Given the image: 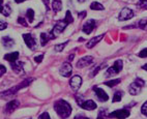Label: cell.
<instances>
[{
    "label": "cell",
    "instance_id": "6da1fadb",
    "mask_svg": "<svg viewBox=\"0 0 147 119\" xmlns=\"http://www.w3.org/2000/svg\"><path fill=\"white\" fill-rule=\"evenodd\" d=\"M54 109L56 113L62 119L67 118L71 114V106L64 100H58L54 104Z\"/></svg>",
    "mask_w": 147,
    "mask_h": 119
},
{
    "label": "cell",
    "instance_id": "7a4b0ae2",
    "mask_svg": "<svg viewBox=\"0 0 147 119\" xmlns=\"http://www.w3.org/2000/svg\"><path fill=\"white\" fill-rule=\"evenodd\" d=\"M144 85H145V82L143 81V80L140 79V78H137L134 82L129 85V93H131V95L139 94V93L141 92L142 88L144 87Z\"/></svg>",
    "mask_w": 147,
    "mask_h": 119
},
{
    "label": "cell",
    "instance_id": "3957f363",
    "mask_svg": "<svg viewBox=\"0 0 147 119\" xmlns=\"http://www.w3.org/2000/svg\"><path fill=\"white\" fill-rule=\"evenodd\" d=\"M122 66H123L122 60H120V59L116 60L113 65L107 69V71L105 73V76L106 77H112V76H115V75L119 74L121 71V69H122Z\"/></svg>",
    "mask_w": 147,
    "mask_h": 119
},
{
    "label": "cell",
    "instance_id": "277c9868",
    "mask_svg": "<svg viewBox=\"0 0 147 119\" xmlns=\"http://www.w3.org/2000/svg\"><path fill=\"white\" fill-rule=\"evenodd\" d=\"M67 25H68V22L66 21L65 19L57 21V23L55 24V26H54V28L52 29V31L50 32L51 38H55V37L57 36V34L61 33L63 30L65 29V27L67 26Z\"/></svg>",
    "mask_w": 147,
    "mask_h": 119
},
{
    "label": "cell",
    "instance_id": "5b68a950",
    "mask_svg": "<svg viewBox=\"0 0 147 119\" xmlns=\"http://www.w3.org/2000/svg\"><path fill=\"white\" fill-rule=\"evenodd\" d=\"M31 81H32L31 79H27V80H25V81H23L22 83H20V84H19L18 86H16V87H13V88H11V89L6 90V91H3L2 94H1V96H2V97H4V96H9V95L16 94L17 91H19V90L22 89V88L26 87V86L30 85Z\"/></svg>",
    "mask_w": 147,
    "mask_h": 119
},
{
    "label": "cell",
    "instance_id": "8992f818",
    "mask_svg": "<svg viewBox=\"0 0 147 119\" xmlns=\"http://www.w3.org/2000/svg\"><path fill=\"white\" fill-rule=\"evenodd\" d=\"M129 111L126 109H121V110H116V111L110 113L108 116L109 118H117V119H125L129 116Z\"/></svg>",
    "mask_w": 147,
    "mask_h": 119
},
{
    "label": "cell",
    "instance_id": "52a82bcc",
    "mask_svg": "<svg viewBox=\"0 0 147 119\" xmlns=\"http://www.w3.org/2000/svg\"><path fill=\"white\" fill-rule=\"evenodd\" d=\"M23 38H24L25 44H26V46L30 50H35L37 44L33 35L30 34V33H25V34H23Z\"/></svg>",
    "mask_w": 147,
    "mask_h": 119
},
{
    "label": "cell",
    "instance_id": "ba28073f",
    "mask_svg": "<svg viewBox=\"0 0 147 119\" xmlns=\"http://www.w3.org/2000/svg\"><path fill=\"white\" fill-rule=\"evenodd\" d=\"M133 17H134V11L129 7H124V8H122L121 11L119 13L118 20L119 21H126V20H129V19H131Z\"/></svg>",
    "mask_w": 147,
    "mask_h": 119
},
{
    "label": "cell",
    "instance_id": "9c48e42d",
    "mask_svg": "<svg viewBox=\"0 0 147 119\" xmlns=\"http://www.w3.org/2000/svg\"><path fill=\"white\" fill-rule=\"evenodd\" d=\"M78 105L81 107L82 109H84V110H88V111H92V110H94L96 109V104L94 102L92 101V100H88V101H78Z\"/></svg>",
    "mask_w": 147,
    "mask_h": 119
},
{
    "label": "cell",
    "instance_id": "30bf717a",
    "mask_svg": "<svg viewBox=\"0 0 147 119\" xmlns=\"http://www.w3.org/2000/svg\"><path fill=\"white\" fill-rule=\"evenodd\" d=\"M81 85H82V78L80 76L76 75V76L71 77V81H69V86H71V88L74 91L79 90L80 87H81Z\"/></svg>",
    "mask_w": 147,
    "mask_h": 119
},
{
    "label": "cell",
    "instance_id": "8fae6325",
    "mask_svg": "<svg viewBox=\"0 0 147 119\" xmlns=\"http://www.w3.org/2000/svg\"><path fill=\"white\" fill-rule=\"evenodd\" d=\"M59 73H60L61 76L63 77H69L73 73V66L69 62H64V63L61 65L60 69H59Z\"/></svg>",
    "mask_w": 147,
    "mask_h": 119
},
{
    "label": "cell",
    "instance_id": "7c38bea8",
    "mask_svg": "<svg viewBox=\"0 0 147 119\" xmlns=\"http://www.w3.org/2000/svg\"><path fill=\"white\" fill-rule=\"evenodd\" d=\"M93 91H94L96 97L98 98L100 102H107L108 100H109V95H108L105 90L102 89V88L94 86V87H93Z\"/></svg>",
    "mask_w": 147,
    "mask_h": 119
},
{
    "label": "cell",
    "instance_id": "4fadbf2b",
    "mask_svg": "<svg viewBox=\"0 0 147 119\" xmlns=\"http://www.w3.org/2000/svg\"><path fill=\"white\" fill-rule=\"evenodd\" d=\"M94 27H95V20H93V19H89V20H88V21L83 25L82 30H83V32H84L85 34H90V33L93 31Z\"/></svg>",
    "mask_w": 147,
    "mask_h": 119
},
{
    "label": "cell",
    "instance_id": "5bb4252c",
    "mask_svg": "<svg viewBox=\"0 0 147 119\" xmlns=\"http://www.w3.org/2000/svg\"><path fill=\"white\" fill-rule=\"evenodd\" d=\"M92 62H93V57L92 56H85V57L81 58L77 62V67L78 69H83V67L90 65Z\"/></svg>",
    "mask_w": 147,
    "mask_h": 119
},
{
    "label": "cell",
    "instance_id": "9a60e30c",
    "mask_svg": "<svg viewBox=\"0 0 147 119\" xmlns=\"http://www.w3.org/2000/svg\"><path fill=\"white\" fill-rule=\"evenodd\" d=\"M11 69H13V71L16 73V74L18 75H23L24 74V63L23 62H21V61H15V62H11Z\"/></svg>",
    "mask_w": 147,
    "mask_h": 119
},
{
    "label": "cell",
    "instance_id": "2e32d148",
    "mask_svg": "<svg viewBox=\"0 0 147 119\" xmlns=\"http://www.w3.org/2000/svg\"><path fill=\"white\" fill-rule=\"evenodd\" d=\"M19 106H20V102L17 101V100H13V101L8 102V103L5 105V108H4L5 113H11V112L15 111Z\"/></svg>",
    "mask_w": 147,
    "mask_h": 119
},
{
    "label": "cell",
    "instance_id": "e0dca14e",
    "mask_svg": "<svg viewBox=\"0 0 147 119\" xmlns=\"http://www.w3.org/2000/svg\"><path fill=\"white\" fill-rule=\"evenodd\" d=\"M104 35H105V34H100V35H97V36L92 37L91 40H90L89 42H87L86 47L88 48V49H91V48H93L95 45H96V44H98V42H100V40H102Z\"/></svg>",
    "mask_w": 147,
    "mask_h": 119
},
{
    "label": "cell",
    "instance_id": "ac0fdd59",
    "mask_svg": "<svg viewBox=\"0 0 147 119\" xmlns=\"http://www.w3.org/2000/svg\"><path fill=\"white\" fill-rule=\"evenodd\" d=\"M18 58H19V52H13V53H8L4 55V59L7 60L8 62H11V63L17 61Z\"/></svg>",
    "mask_w": 147,
    "mask_h": 119
},
{
    "label": "cell",
    "instance_id": "d6986e66",
    "mask_svg": "<svg viewBox=\"0 0 147 119\" xmlns=\"http://www.w3.org/2000/svg\"><path fill=\"white\" fill-rule=\"evenodd\" d=\"M2 42H3V47L6 48V49H9V48H11L13 46V44H15L13 40L9 36L2 37Z\"/></svg>",
    "mask_w": 147,
    "mask_h": 119
},
{
    "label": "cell",
    "instance_id": "ffe728a7",
    "mask_svg": "<svg viewBox=\"0 0 147 119\" xmlns=\"http://www.w3.org/2000/svg\"><path fill=\"white\" fill-rule=\"evenodd\" d=\"M52 8L55 13L60 11L61 9H62V2H61V0H53L52 1Z\"/></svg>",
    "mask_w": 147,
    "mask_h": 119
},
{
    "label": "cell",
    "instance_id": "44dd1931",
    "mask_svg": "<svg viewBox=\"0 0 147 119\" xmlns=\"http://www.w3.org/2000/svg\"><path fill=\"white\" fill-rule=\"evenodd\" d=\"M50 40H52L51 36H49V34H47V33H45V32H42V34H40V44H42V47L47 45L48 42H49Z\"/></svg>",
    "mask_w": 147,
    "mask_h": 119
},
{
    "label": "cell",
    "instance_id": "7402d4cb",
    "mask_svg": "<svg viewBox=\"0 0 147 119\" xmlns=\"http://www.w3.org/2000/svg\"><path fill=\"white\" fill-rule=\"evenodd\" d=\"M11 6L8 5V4H5V6H4L2 4V6H1V13H2L3 16L8 17L9 15H11Z\"/></svg>",
    "mask_w": 147,
    "mask_h": 119
},
{
    "label": "cell",
    "instance_id": "603a6c76",
    "mask_svg": "<svg viewBox=\"0 0 147 119\" xmlns=\"http://www.w3.org/2000/svg\"><path fill=\"white\" fill-rule=\"evenodd\" d=\"M90 8L93 9V11H102L105 7H104V5H102V3L94 1V2H92L91 4H90Z\"/></svg>",
    "mask_w": 147,
    "mask_h": 119
},
{
    "label": "cell",
    "instance_id": "cb8c5ba5",
    "mask_svg": "<svg viewBox=\"0 0 147 119\" xmlns=\"http://www.w3.org/2000/svg\"><path fill=\"white\" fill-rule=\"evenodd\" d=\"M122 96H123V92H122V91H116L113 95V103H118V102H120Z\"/></svg>",
    "mask_w": 147,
    "mask_h": 119
},
{
    "label": "cell",
    "instance_id": "d4e9b609",
    "mask_svg": "<svg viewBox=\"0 0 147 119\" xmlns=\"http://www.w3.org/2000/svg\"><path fill=\"white\" fill-rule=\"evenodd\" d=\"M26 17H27V20H28L29 23H32V22L34 21V11L33 9H31V8L27 9Z\"/></svg>",
    "mask_w": 147,
    "mask_h": 119
},
{
    "label": "cell",
    "instance_id": "484cf974",
    "mask_svg": "<svg viewBox=\"0 0 147 119\" xmlns=\"http://www.w3.org/2000/svg\"><path fill=\"white\" fill-rule=\"evenodd\" d=\"M121 82L120 79H115V80H110V81H108V82L105 83V85H107V86H109V87H114V86H116L117 84H119V83Z\"/></svg>",
    "mask_w": 147,
    "mask_h": 119
},
{
    "label": "cell",
    "instance_id": "4316f807",
    "mask_svg": "<svg viewBox=\"0 0 147 119\" xmlns=\"http://www.w3.org/2000/svg\"><path fill=\"white\" fill-rule=\"evenodd\" d=\"M67 44H68V40L65 42H62V44H58V45H56L55 47H54V49H55L56 52H62V50L66 47Z\"/></svg>",
    "mask_w": 147,
    "mask_h": 119
},
{
    "label": "cell",
    "instance_id": "83f0119b",
    "mask_svg": "<svg viewBox=\"0 0 147 119\" xmlns=\"http://www.w3.org/2000/svg\"><path fill=\"white\" fill-rule=\"evenodd\" d=\"M64 19H65L66 21L68 22V24H71V23H73V22H74L73 16H71V11H66V13H65V17H64Z\"/></svg>",
    "mask_w": 147,
    "mask_h": 119
},
{
    "label": "cell",
    "instance_id": "f1b7e54d",
    "mask_svg": "<svg viewBox=\"0 0 147 119\" xmlns=\"http://www.w3.org/2000/svg\"><path fill=\"white\" fill-rule=\"evenodd\" d=\"M138 25H139L140 28H145V27L147 26V19H142V20H140Z\"/></svg>",
    "mask_w": 147,
    "mask_h": 119
},
{
    "label": "cell",
    "instance_id": "f546056e",
    "mask_svg": "<svg viewBox=\"0 0 147 119\" xmlns=\"http://www.w3.org/2000/svg\"><path fill=\"white\" fill-rule=\"evenodd\" d=\"M18 23L20 24V25H23L24 27L28 26V24H27V22L25 21V19H24L23 17H19V18H18Z\"/></svg>",
    "mask_w": 147,
    "mask_h": 119
},
{
    "label": "cell",
    "instance_id": "4dcf8cb0",
    "mask_svg": "<svg viewBox=\"0 0 147 119\" xmlns=\"http://www.w3.org/2000/svg\"><path fill=\"white\" fill-rule=\"evenodd\" d=\"M141 113L144 115V116H147V102L143 104V106L141 108Z\"/></svg>",
    "mask_w": 147,
    "mask_h": 119
},
{
    "label": "cell",
    "instance_id": "1f68e13d",
    "mask_svg": "<svg viewBox=\"0 0 147 119\" xmlns=\"http://www.w3.org/2000/svg\"><path fill=\"white\" fill-rule=\"evenodd\" d=\"M138 56H139V57H141V58H146V57H147V48H146V49H143V50H142L141 52L138 54Z\"/></svg>",
    "mask_w": 147,
    "mask_h": 119
},
{
    "label": "cell",
    "instance_id": "d6a6232c",
    "mask_svg": "<svg viewBox=\"0 0 147 119\" xmlns=\"http://www.w3.org/2000/svg\"><path fill=\"white\" fill-rule=\"evenodd\" d=\"M38 119H51V117H50V115H49L48 112H44V113L40 115Z\"/></svg>",
    "mask_w": 147,
    "mask_h": 119
},
{
    "label": "cell",
    "instance_id": "836d02e7",
    "mask_svg": "<svg viewBox=\"0 0 147 119\" xmlns=\"http://www.w3.org/2000/svg\"><path fill=\"white\" fill-rule=\"evenodd\" d=\"M102 66H104V65H100V66H97V67H93V71L91 73V76L93 77V76H95V75L100 71V69H102Z\"/></svg>",
    "mask_w": 147,
    "mask_h": 119
},
{
    "label": "cell",
    "instance_id": "e575fe53",
    "mask_svg": "<svg viewBox=\"0 0 147 119\" xmlns=\"http://www.w3.org/2000/svg\"><path fill=\"white\" fill-rule=\"evenodd\" d=\"M42 59H44V55H42V54H40V55L35 56V57H34V60H35V62H37V63H40Z\"/></svg>",
    "mask_w": 147,
    "mask_h": 119
},
{
    "label": "cell",
    "instance_id": "d590c367",
    "mask_svg": "<svg viewBox=\"0 0 147 119\" xmlns=\"http://www.w3.org/2000/svg\"><path fill=\"white\" fill-rule=\"evenodd\" d=\"M0 69H1V71H0V76H3V75H4V73L6 71V67L4 65H2V64H1Z\"/></svg>",
    "mask_w": 147,
    "mask_h": 119
},
{
    "label": "cell",
    "instance_id": "8d00e7d4",
    "mask_svg": "<svg viewBox=\"0 0 147 119\" xmlns=\"http://www.w3.org/2000/svg\"><path fill=\"white\" fill-rule=\"evenodd\" d=\"M139 5L140 6H146L147 5V0H139Z\"/></svg>",
    "mask_w": 147,
    "mask_h": 119
},
{
    "label": "cell",
    "instance_id": "74e56055",
    "mask_svg": "<svg viewBox=\"0 0 147 119\" xmlns=\"http://www.w3.org/2000/svg\"><path fill=\"white\" fill-rule=\"evenodd\" d=\"M5 28H7V24L4 23L3 21H1V27H0V29L3 30V29H5Z\"/></svg>",
    "mask_w": 147,
    "mask_h": 119
},
{
    "label": "cell",
    "instance_id": "f35d334b",
    "mask_svg": "<svg viewBox=\"0 0 147 119\" xmlns=\"http://www.w3.org/2000/svg\"><path fill=\"white\" fill-rule=\"evenodd\" d=\"M78 16H79L80 19H84V17L86 16V11H82V13H78Z\"/></svg>",
    "mask_w": 147,
    "mask_h": 119
},
{
    "label": "cell",
    "instance_id": "ab89813d",
    "mask_svg": "<svg viewBox=\"0 0 147 119\" xmlns=\"http://www.w3.org/2000/svg\"><path fill=\"white\" fill-rule=\"evenodd\" d=\"M44 3H45V5L47 6V9L49 8V2H50V0H42Z\"/></svg>",
    "mask_w": 147,
    "mask_h": 119
},
{
    "label": "cell",
    "instance_id": "60d3db41",
    "mask_svg": "<svg viewBox=\"0 0 147 119\" xmlns=\"http://www.w3.org/2000/svg\"><path fill=\"white\" fill-rule=\"evenodd\" d=\"M75 119H89V118H87V117H84V116H76Z\"/></svg>",
    "mask_w": 147,
    "mask_h": 119
},
{
    "label": "cell",
    "instance_id": "b9f144b4",
    "mask_svg": "<svg viewBox=\"0 0 147 119\" xmlns=\"http://www.w3.org/2000/svg\"><path fill=\"white\" fill-rule=\"evenodd\" d=\"M96 119H106V118H105V116H102V113L100 112V114H98V116H97V118H96Z\"/></svg>",
    "mask_w": 147,
    "mask_h": 119
},
{
    "label": "cell",
    "instance_id": "7bdbcfd3",
    "mask_svg": "<svg viewBox=\"0 0 147 119\" xmlns=\"http://www.w3.org/2000/svg\"><path fill=\"white\" fill-rule=\"evenodd\" d=\"M74 56H75V55H74V54H71V55L68 56V60H67V62H69V61L73 60V59H74Z\"/></svg>",
    "mask_w": 147,
    "mask_h": 119
},
{
    "label": "cell",
    "instance_id": "ee69618b",
    "mask_svg": "<svg viewBox=\"0 0 147 119\" xmlns=\"http://www.w3.org/2000/svg\"><path fill=\"white\" fill-rule=\"evenodd\" d=\"M24 1H26V0H15L16 3H22V2H24Z\"/></svg>",
    "mask_w": 147,
    "mask_h": 119
},
{
    "label": "cell",
    "instance_id": "f6af8a7d",
    "mask_svg": "<svg viewBox=\"0 0 147 119\" xmlns=\"http://www.w3.org/2000/svg\"><path fill=\"white\" fill-rule=\"evenodd\" d=\"M142 69H144V71H147V63H146V64H144V65L142 66Z\"/></svg>",
    "mask_w": 147,
    "mask_h": 119
},
{
    "label": "cell",
    "instance_id": "bcb514c9",
    "mask_svg": "<svg viewBox=\"0 0 147 119\" xmlns=\"http://www.w3.org/2000/svg\"><path fill=\"white\" fill-rule=\"evenodd\" d=\"M78 1H79V2H81V3H83V2H85L86 0H78Z\"/></svg>",
    "mask_w": 147,
    "mask_h": 119
},
{
    "label": "cell",
    "instance_id": "7dc6e473",
    "mask_svg": "<svg viewBox=\"0 0 147 119\" xmlns=\"http://www.w3.org/2000/svg\"><path fill=\"white\" fill-rule=\"evenodd\" d=\"M145 7H146V8H147V5H146V6H145Z\"/></svg>",
    "mask_w": 147,
    "mask_h": 119
}]
</instances>
